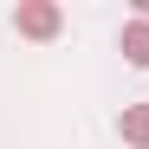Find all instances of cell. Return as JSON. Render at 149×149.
Instances as JSON below:
<instances>
[{
  "label": "cell",
  "mask_w": 149,
  "mask_h": 149,
  "mask_svg": "<svg viewBox=\"0 0 149 149\" xmlns=\"http://www.w3.org/2000/svg\"><path fill=\"white\" fill-rule=\"evenodd\" d=\"M19 33H33V39L58 33V7H19Z\"/></svg>",
  "instance_id": "6da1fadb"
},
{
  "label": "cell",
  "mask_w": 149,
  "mask_h": 149,
  "mask_svg": "<svg viewBox=\"0 0 149 149\" xmlns=\"http://www.w3.org/2000/svg\"><path fill=\"white\" fill-rule=\"evenodd\" d=\"M123 52H130V65H149V19L123 26Z\"/></svg>",
  "instance_id": "7a4b0ae2"
},
{
  "label": "cell",
  "mask_w": 149,
  "mask_h": 149,
  "mask_svg": "<svg viewBox=\"0 0 149 149\" xmlns=\"http://www.w3.org/2000/svg\"><path fill=\"white\" fill-rule=\"evenodd\" d=\"M123 136H130V143H149V104H136L130 117H123Z\"/></svg>",
  "instance_id": "3957f363"
}]
</instances>
